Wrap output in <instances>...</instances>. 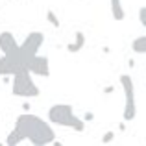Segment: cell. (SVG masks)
Wrapping results in <instances>:
<instances>
[{"instance_id": "cell-8", "label": "cell", "mask_w": 146, "mask_h": 146, "mask_svg": "<svg viewBox=\"0 0 146 146\" xmlns=\"http://www.w3.org/2000/svg\"><path fill=\"white\" fill-rule=\"evenodd\" d=\"M19 46H21V44L17 43V39H15V35L11 32H2V33H0V50H2L6 56L21 57V54H19ZM21 59H22V57H21Z\"/></svg>"}, {"instance_id": "cell-10", "label": "cell", "mask_w": 146, "mask_h": 146, "mask_svg": "<svg viewBox=\"0 0 146 146\" xmlns=\"http://www.w3.org/2000/svg\"><path fill=\"white\" fill-rule=\"evenodd\" d=\"M109 6H111V15H113L115 21H124L126 9L122 6V0H109Z\"/></svg>"}, {"instance_id": "cell-7", "label": "cell", "mask_w": 146, "mask_h": 146, "mask_svg": "<svg viewBox=\"0 0 146 146\" xmlns=\"http://www.w3.org/2000/svg\"><path fill=\"white\" fill-rule=\"evenodd\" d=\"M26 70L30 72L32 76H41V78H48L50 76V61L46 56H35L26 63Z\"/></svg>"}, {"instance_id": "cell-18", "label": "cell", "mask_w": 146, "mask_h": 146, "mask_svg": "<svg viewBox=\"0 0 146 146\" xmlns=\"http://www.w3.org/2000/svg\"><path fill=\"white\" fill-rule=\"evenodd\" d=\"M118 129H120V131H126V120H122L120 124H118Z\"/></svg>"}, {"instance_id": "cell-1", "label": "cell", "mask_w": 146, "mask_h": 146, "mask_svg": "<svg viewBox=\"0 0 146 146\" xmlns=\"http://www.w3.org/2000/svg\"><path fill=\"white\" fill-rule=\"evenodd\" d=\"M15 128L24 135V139H28L33 146H44L52 144L56 139L52 126L46 120H43L37 115H32L30 111H24L22 115H19L15 120Z\"/></svg>"}, {"instance_id": "cell-14", "label": "cell", "mask_w": 146, "mask_h": 146, "mask_svg": "<svg viewBox=\"0 0 146 146\" xmlns=\"http://www.w3.org/2000/svg\"><path fill=\"white\" fill-rule=\"evenodd\" d=\"M113 139H115V129H109V131H106V133L102 135V143H104V144L113 143Z\"/></svg>"}, {"instance_id": "cell-3", "label": "cell", "mask_w": 146, "mask_h": 146, "mask_svg": "<svg viewBox=\"0 0 146 146\" xmlns=\"http://www.w3.org/2000/svg\"><path fill=\"white\" fill-rule=\"evenodd\" d=\"M11 94L17 98H35L41 94V89L33 82L32 74L28 70H21L11 76Z\"/></svg>"}, {"instance_id": "cell-6", "label": "cell", "mask_w": 146, "mask_h": 146, "mask_svg": "<svg viewBox=\"0 0 146 146\" xmlns=\"http://www.w3.org/2000/svg\"><path fill=\"white\" fill-rule=\"evenodd\" d=\"M21 70H26V63L17 56H6L4 54L0 57V76L7 78V76H13Z\"/></svg>"}, {"instance_id": "cell-11", "label": "cell", "mask_w": 146, "mask_h": 146, "mask_svg": "<svg viewBox=\"0 0 146 146\" xmlns=\"http://www.w3.org/2000/svg\"><path fill=\"white\" fill-rule=\"evenodd\" d=\"M22 141H24V135H22L17 128H13V131H9V135L6 137V144L7 146H17V144H21Z\"/></svg>"}, {"instance_id": "cell-20", "label": "cell", "mask_w": 146, "mask_h": 146, "mask_svg": "<svg viewBox=\"0 0 146 146\" xmlns=\"http://www.w3.org/2000/svg\"><path fill=\"white\" fill-rule=\"evenodd\" d=\"M22 109H24V111H30L32 107H30V104H22Z\"/></svg>"}, {"instance_id": "cell-17", "label": "cell", "mask_w": 146, "mask_h": 146, "mask_svg": "<svg viewBox=\"0 0 146 146\" xmlns=\"http://www.w3.org/2000/svg\"><path fill=\"white\" fill-rule=\"evenodd\" d=\"M111 93H115V85H107V87H104L102 94H111Z\"/></svg>"}, {"instance_id": "cell-5", "label": "cell", "mask_w": 146, "mask_h": 146, "mask_svg": "<svg viewBox=\"0 0 146 146\" xmlns=\"http://www.w3.org/2000/svg\"><path fill=\"white\" fill-rule=\"evenodd\" d=\"M43 43H44V33L43 32H30L26 35V39L21 43V46H19V54H21L22 61L28 63L35 54H39Z\"/></svg>"}, {"instance_id": "cell-16", "label": "cell", "mask_w": 146, "mask_h": 146, "mask_svg": "<svg viewBox=\"0 0 146 146\" xmlns=\"http://www.w3.org/2000/svg\"><path fill=\"white\" fill-rule=\"evenodd\" d=\"M83 120H85V122H91V120H94V113H93V111H87V113L83 115Z\"/></svg>"}, {"instance_id": "cell-4", "label": "cell", "mask_w": 146, "mask_h": 146, "mask_svg": "<svg viewBox=\"0 0 146 146\" xmlns=\"http://www.w3.org/2000/svg\"><path fill=\"white\" fill-rule=\"evenodd\" d=\"M120 85L124 91V113H122V120L131 122L137 117V104H135V85L129 74H120Z\"/></svg>"}, {"instance_id": "cell-13", "label": "cell", "mask_w": 146, "mask_h": 146, "mask_svg": "<svg viewBox=\"0 0 146 146\" xmlns=\"http://www.w3.org/2000/svg\"><path fill=\"white\" fill-rule=\"evenodd\" d=\"M46 21L54 26V28H59V26H61V22H59V19H57V15L54 13L52 9H48V11H46Z\"/></svg>"}, {"instance_id": "cell-19", "label": "cell", "mask_w": 146, "mask_h": 146, "mask_svg": "<svg viewBox=\"0 0 146 146\" xmlns=\"http://www.w3.org/2000/svg\"><path fill=\"white\" fill-rule=\"evenodd\" d=\"M128 67H129V68H135V59H129V61H128Z\"/></svg>"}, {"instance_id": "cell-15", "label": "cell", "mask_w": 146, "mask_h": 146, "mask_svg": "<svg viewBox=\"0 0 146 146\" xmlns=\"http://www.w3.org/2000/svg\"><path fill=\"white\" fill-rule=\"evenodd\" d=\"M139 22L146 28V6H143V7L139 9Z\"/></svg>"}, {"instance_id": "cell-9", "label": "cell", "mask_w": 146, "mask_h": 146, "mask_svg": "<svg viewBox=\"0 0 146 146\" xmlns=\"http://www.w3.org/2000/svg\"><path fill=\"white\" fill-rule=\"evenodd\" d=\"M83 46H85V33L83 32H76L74 33V41L67 44V50L70 54H76V52H80Z\"/></svg>"}, {"instance_id": "cell-2", "label": "cell", "mask_w": 146, "mask_h": 146, "mask_svg": "<svg viewBox=\"0 0 146 146\" xmlns=\"http://www.w3.org/2000/svg\"><path fill=\"white\" fill-rule=\"evenodd\" d=\"M48 120H50V124L63 126V128H72L78 133L85 131V120L76 117L74 107L70 104H54L48 109Z\"/></svg>"}, {"instance_id": "cell-21", "label": "cell", "mask_w": 146, "mask_h": 146, "mask_svg": "<svg viewBox=\"0 0 146 146\" xmlns=\"http://www.w3.org/2000/svg\"><path fill=\"white\" fill-rule=\"evenodd\" d=\"M102 52H104V54H109V52H111V48H109V46H104V48H102Z\"/></svg>"}, {"instance_id": "cell-22", "label": "cell", "mask_w": 146, "mask_h": 146, "mask_svg": "<svg viewBox=\"0 0 146 146\" xmlns=\"http://www.w3.org/2000/svg\"><path fill=\"white\" fill-rule=\"evenodd\" d=\"M144 74H146V67H144Z\"/></svg>"}, {"instance_id": "cell-12", "label": "cell", "mask_w": 146, "mask_h": 146, "mask_svg": "<svg viewBox=\"0 0 146 146\" xmlns=\"http://www.w3.org/2000/svg\"><path fill=\"white\" fill-rule=\"evenodd\" d=\"M131 50L135 54H146V35H141V37H137V39H133Z\"/></svg>"}]
</instances>
